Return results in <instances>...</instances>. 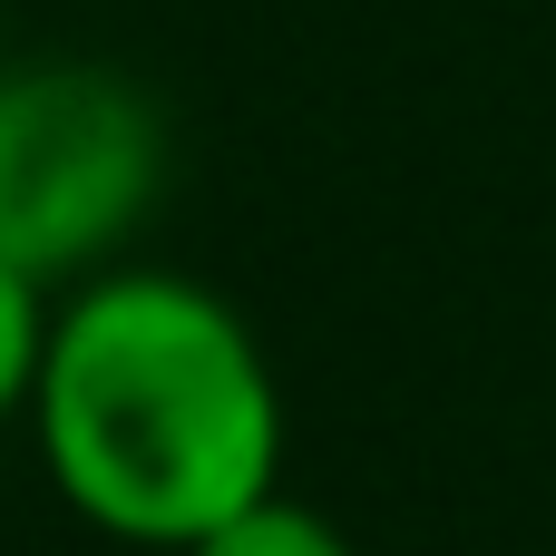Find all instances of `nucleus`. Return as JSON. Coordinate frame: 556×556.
Returning <instances> with one entry per match:
<instances>
[{
	"mask_svg": "<svg viewBox=\"0 0 556 556\" xmlns=\"http://www.w3.org/2000/svg\"><path fill=\"white\" fill-rule=\"evenodd\" d=\"M29 440L78 528L186 556L283 489V381L215 283L98 264L49 313Z\"/></svg>",
	"mask_w": 556,
	"mask_h": 556,
	"instance_id": "nucleus-1",
	"label": "nucleus"
},
{
	"mask_svg": "<svg viewBox=\"0 0 556 556\" xmlns=\"http://www.w3.org/2000/svg\"><path fill=\"white\" fill-rule=\"evenodd\" d=\"M166 186V117L108 59H0V264L78 283Z\"/></svg>",
	"mask_w": 556,
	"mask_h": 556,
	"instance_id": "nucleus-2",
	"label": "nucleus"
},
{
	"mask_svg": "<svg viewBox=\"0 0 556 556\" xmlns=\"http://www.w3.org/2000/svg\"><path fill=\"white\" fill-rule=\"evenodd\" d=\"M186 556H362L323 508H303L293 489H274V498H254V508H235L225 528H205Z\"/></svg>",
	"mask_w": 556,
	"mask_h": 556,
	"instance_id": "nucleus-3",
	"label": "nucleus"
},
{
	"mask_svg": "<svg viewBox=\"0 0 556 556\" xmlns=\"http://www.w3.org/2000/svg\"><path fill=\"white\" fill-rule=\"evenodd\" d=\"M49 313H59V283L0 264V420H29L39 352H49Z\"/></svg>",
	"mask_w": 556,
	"mask_h": 556,
	"instance_id": "nucleus-4",
	"label": "nucleus"
}]
</instances>
